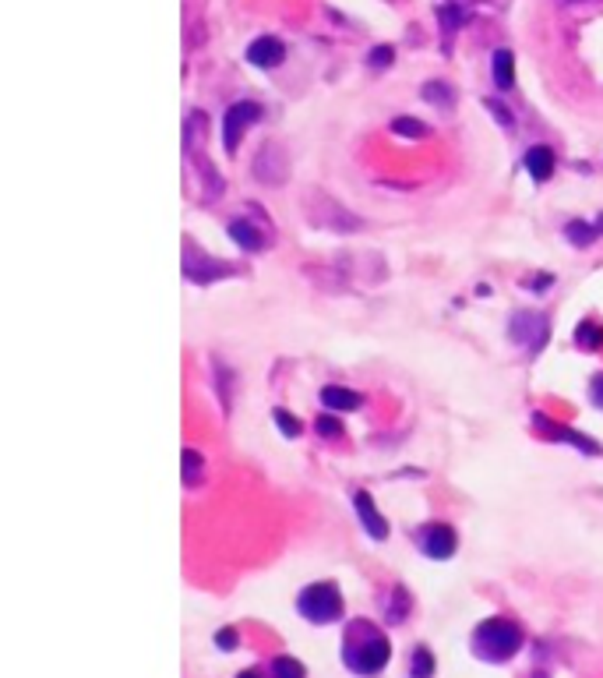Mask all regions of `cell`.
<instances>
[{
	"label": "cell",
	"mask_w": 603,
	"mask_h": 678,
	"mask_svg": "<svg viewBox=\"0 0 603 678\" xmlns=\"http://www.w3.org/2000/svg\"><path fill=\"white\" fill-rule=\"evenodd\" d=\"M261 121V106L254 103V99H241V103H233L226 114H223V149L233 156L237 149H241V138L243 131L251 124H258Z\"/></svg>",
	"instance_id": "5b68a950"
},
{
	"label": "cell",
	"mask_w": 603,
	"mask_h": 678,
	"mask_svg": "<svg viewBox=\"0 0 603 678\" xmlns=\"http://www.w3.org/2000/svg\"><path fill=\"white\" fill-rule=\"evenodd\" d=\"M523 629L512 618H487L473 629V654L487 664H505L523 650Z\"/></svg>",
	"instance_id": "7a4b0ae2"
},
{
	"label": "cell",
	"mask_w": 603,
	"mask_h": 678,
	"mask_svg": "<svg viewBox=\"0 0 603 678\" xmlns=\"http://www.w3.org/2000/svg\"><path fill=\"white\" fill-rule=\"evenodd\" d=\"M392 4H396V0H392Z\"/></svg>",
	"instance_id": "f35d334b"
},
{
	"label": "cell",
	"mask_w": 603,
	"mask_h": 678,
	"mask_svg": "<svg viewBox=\"0 0 603 678\" xmlns=\"http://www.w3.org/2000/svg\"><path fill=\"white\" fill-rule=\"evenodd\" d=\"M416 548L434 562H444L459 551V537L448 523H424V527H416Z\"/></svg>",
	"instance_id": "52a82bcc"
},
{
	"label": "cell",
	"mask_w": 603,
	"mask_h": 678,
	"mask_svg": "<svg viewBox=\"0 0 603 678\" xmlns=\"http://www.w3.org/2000/svg\"><path fill=\"white\" fill-rule=\"evenodd\" d=\"M431 675H434V654L427 646H416L413 661H409V678H431Z\"/></svg>",
	"instance_id": "cb8c5ba5"
},
{
	"label": "cell",
	"mask_w": 603,
	"mask_h": 678,
	"mask_svg": "<svg viewBox=\"0 0 603 678\" xmlns=\"http://www.w3.org/2000/svg\"><path fill=\"white\" fill-rule=\"evenodd\" d=\"M420 99L431 103V106H438V110H452L459 96H455V88L448 82H424L420 85Z\"/></svg>",
	"instance_id": "ffe728a7"
},
{
	"label": "cell",
	"mask_w": 603,
	"mask_h": 678,
	"mask_svg": "<svg viewBox=\"0 0 603 678\" xmlns=\"http://www.w3.org/2000/svg\"><path fill=\"white\" fill-rule=\"evenodd\" d=\"M195 167H198V177H201V184H205V188H201V198H205V202H215V198L226 191V180L215 173V167H212L205 156L195 160Z\"/></svg>",
	"instance_id": "e0dca14e"
},
{
	"label": "cell",
	"mask_w": 603,
	"mask_h": 678,
	"mask_svg": "<svg viewBox=\"0 0 603 678\" xmlns=\"http://www.w3.org/2000/svg\"><path fill=\"white\" fill-rule=\"evenodd\" d=\"M212 364H215V389H219V399H223V407L230 410V407H233V371H230V364H223L219 357H212Z\"/></svg>",
	"instance_id": "603a6c76"
},
{
	"label": "cell",
	"mask_w": 603,
	"mask_h": 678,
	"mask_svg": "<svg viewBox=\"0 0 603 678\" xmlns=\"http://www.w3.org/2000/svg\"><path fill=\"white\" fill-rule=\"evenodd\" d=\"M603 234V226H597V223H586V219H571L568 226H564V237L575 244V248H589L597 237Z\"/></svg>",
	"instance_id": "44dd1931"
},
{
	"label": "cell",
	"mask_w": 603,
	"mask_h": 678,
	"mask_svg": "<svg viewBox=\"0 0 603 678\" xmlns=\"http://www.w3.org/2000/svg\"><path fill=\"white\" fill-rule=\"evenodd\" d=\"M589 403L603 410V375H593V381H589Z\"/></svg>",
	"instance_id": "d6a6232c"
},
{
	"label": "cell",
	"mask_w": 603,
	"mask_h": 678,
	"mask_svg": "<svg viewBox=\"0 0 603 678\" xmlns=\"http://www.w3.org/2000/svg\"><path fill=\"white\" fill-rule=\"evenodd\" d=\"M215 643L226 646V650H233V646H237V633H233V629H219V633H215Z\"/></svg>",
	"instance_id": "836d02e7"
},
{
	"label": "cell",
	"mask_w": 603,
	"mask_h": 678,
	"mask_svg": "<svg viewBox=\"0 0 603 678\" xmlns=\"http://www.w3.org/2000/svg\"><path fill=\"white\" fill-rule=\"evenodd\" d=\"M388 657H392V643H388V636L381 633L374 622L353 618L346 626V633H343V661H346V668L353 675L363 678L381 675L385 664H388Z\"/></svg>",
	"instance_id": "6da1fadb"
},
{
	"label": "cell",
	"mask_w": 603,
	"mask_h": 678,
	"mask_svg": "<svg viewBox=\"0 0 603 678\" xmlns=\"http://www.w3.org/2000/svg\"><path fill=\"white\" fill-rule=\"evenodd\" d=\"M272 421L279 424V431L286 435V438H297V435L304 431V427H300V421H297L289 410H276V414H272Z\"/></svg>",
	"instance_id": "f1b7e54d"
},
{
	"label": "cell",
	"mask_w": 603,
	"mask_h": 678,
	"mask_svg": "<svg viewBox=\"0 0 603 678\" xmlns=\"http://www.w3.org/2000/svg\"><path fill=\"white\" fill-rule=\"evenodd\" d=\"M226 234H230L247 254L265 252L269 241H272L269 234H261V226H254V223H247V219H230V223H226Z\"/></svg>",
	"instance_id": "4fadbf2b"
},
{
	"label": "cell",
	"mask_w": 603,
	"mask_h": 678,
	"mask_svg": "<svg viewBox=\"0 0 603 678\" xmlns=\"http://www.w3.org/2000/svg\"><path fill=\"white\" fill-rule=\"evenodd\" d=\"M508 333H512L516 343L529 346V353H540L544 343H547V333H551V322H547L544 315H536V311H519V315L508 322Z\"/></svg>",
	"instance_id": "ba28073f"
},
{
	"label": "cell",
	"mask_w": 603,
	"mask_h": 678,
	"mask_svg": "<svg viewBox=\"0 0 603 678\" xmlns=\"http://www.w3.org/2000/svg\"><path fill=\"white\" fill-rule=\"evenodd\" d=\"M304 212L318 230H335V234H361L363 219L353 215L350 209H343L335 198H328L322 191H307L304 195Z\"/></svg>",
	"instance_id": "3957f363"
},
{
	"label": "cell",
	"mask_w": 603,
	"mask_h": 678,
	"mask_svg": "<svg viewBox=\"0 0 603 678\" xmlns=\"http://www.w3.org/2000/svg\"><path fill=\"white\" fill-rule=\"evenodd\" d=\"M523 167H525V173L536 180V184H544V180H551V177H554L558 160H554V152H551L547 145H533V149L525 152Z\"/></svg>",
	"instance_id": "5bb4252c"
},
{
	"label": "cell",
	"mask_w": 603,
	"mask_h": 678,
	"mask_svg": "<svg viewBox=\"0 0 603 678\" xmlns=\"http://www.w3.org/2000/svg\"><path fill=\"white\" fill-rule=\"evenodd\" d=\"M392 60H396V50H392V46H385V42H381V46H374V50L367 53V64H370L374 71H381V68H388Z\"/></svg>",
	"instance_id": "83f0119b"
},
{
	"label": "cell",
	"mask_w": 603,
	"mask_h": 678,
	"mask_svg": "<svg viewBox=\"0 0 603 678\" xmlns=\"http://www.w3.org/2000/svg\"><path fill=\"white\" fill-rule=\"evenodd\" d=\"M282 60H286V46L276 36H258L247 46V64L254 68H279Z\"/></svg>",
	"instance_id": "7c38bea8"
},
{
	"label": "cell",
	"mask_w": 603,
	"mask_h": 678,
	"mask_svg": "<svg viewBox=\"0 0 603 678\" xmlns=\"http://www.w3.org/2000/svg\"><path fill=\"white\" fill-rule=\"evenodd\" d=\"M533 431H540V435H547V438H554V442H568V445H575V449L586 453V456H597V453H600V445H597L593 438H586V435H579V431H571V427H564V424L551 421L547 414H533Z\"/></svg>",
	"instance_id": "30bf717a"
},
{
	"label": "cell",
	"mask_w": 603,
	"mask_h": 678,
	"mask_svg": "<svg viewBox=\"0 0 603 678\" xmlns=\"http://www.w3.org/2000/svg\"><path fill=\"white\" fill-rule=\"evenodd\" d=\"M297 611L315 626H332L343 618V593L335 583H311L297 597Z\"/></svg>",
	"instance_id": "277c9868"
},
{
	"label": "cell",
	"mask_w": 603,
	"mask_h": 678,
	"mask_svg": "<svg viewBox=\"0 0 603 678\" xmlns=\"http://www.w3.org/2000/svg\"><path fill=\"white\" fill-rule=\"evenodd\" d=\"M322 403L328 410H339V414H350V410H361L363 396L357 389H346V385H324L322 389Z\"/></svg>",
	"instance_id": "9a60e30c"
},
{
	"label": "cell",
	"mask_w": 603,
	"mask_h": 678,
	"mask_svg": "<svg viewBox=\"0 0 603 678\" xmlns=\"http://www.w3.org/2000/svg\"><path fill=\"white\" fill-rule=\"evenodd\" d=\"M392 131H396V134H402V138H409V142H416V138H427V134H431V127L424 124V121H413V117H396V121H392Z\"/></svg>",
	"instance_id": "d4e9b609"
},
{
	"label": "cell",
	"mask_w": 603,
	"mask_h": 678,
	"mask_svg": "<svg viewBox=\"0 0 603 678\" xmlns=\"http://www.w3.org/2000/svg\"><path fill=\"white\" fill-rule=\"evenodd\" d=\"M315 431H318L322 438H339V435H343V424H339V417H328V414H322V417L315 421Z\"/></svg>",
	"instance_id": "f546056e"
},
{
	"label": "cell",
	"mask_w": 603,
	"mask_h": 678,
	"mask_svg": "<svg viewBox=\"0 0 603 678\" xmlns=\"http://www.w3.org/2000/svg\"><path fill=\"white\" fill-rule=\"evenodd\" d=\"M558 4H597V0H558Z\"/></svg>",
	"instance_id": "8d00e7d4"
},
{
	"label": "cell",
	"mask_w": 603,
	"mask_h": 678,
	"mask_svg": "<svg viewBox=\"0 0 603 678\" xmlns=\"http://www.w3.org/2000/svg\"><path fill=\"white\" fill-rule=\"evenodd\" d=\"M533 678H547V675H533Z\"/></svg>",
	"instance_id": "74e56055"
},
{
	"label": "cell",
	"mask_w": 603,
	"mask_h": 678,
	"mask_svg": "<svg viewBox=\"0 0 603 678\" xmlns=\"http://www.w3.org/2000/svg\"><path fill=\"white\" fill-rule=\"evenodd\" d=\"M184 276L191 279V283H198V287H208V283H215V279H223V276H237L241 269L237 265H230V261H219V258H208L205 252H195L191 244H184Z\"/></svg>",
	"instance_id": "8992f818"
},
{
	"label": "cell",
	"mask_w": 603,
	"mask_h": 678,
	"mask_svg": "<svg viewBox=\"0 0 603 678\" xmlns=\"http://www.w3.org/2000/svg\"><path fill=\"white\" fill-rule=\"evenodd\" d=\"M237 678H265V675H261L258 668H247V672H241V675H237Z\"/></svg>",
	"instance_id": "e575fe53"
},
{
	"label": "cell",
	"mask_w": 603,
	"mask_h": 678,
	"mask_svg": "<svg viewBox=\"0 0 603 678\" xmlns=\"http://www.w3.org/2000/svg\"><path fill=\"white\" fill-rule=\"evenodd\" d=\"M490 64H494V85H498L501 92H508V88L516 85V53H512V50H498Z\"/></svg>",
	"instance_id": "d6986e66"
},
{
	"label": "cell",
	"mask_w": 603,
	"mask_h": 678,
	"mask_svg": "<svg viewBox=\"0 0 603 678\" xmlns=\"http://www.w3.org/2000/svg\"><path fill=\"white\" fill-rule=\"evenodd\" d=\"M487 110H494V117H498V124H501V127H508V131L516 127V121H512V114H508V110H505V106H501L498 99H487Z\"/></svg>",
	"instance_id": "4dcf8cb0"
},
{
	"label": "cell",
	"mask_w": 603,
	"mask_h": 678,
	"mask_svg": "<svg viewBox=\"0 0 603 678\" xmlns=\"http://www.w3.org/2000/svg\"><path fill=\"white\" fill-rule=\"evenodd\" d=\"M409 608H413V600H409L406 587H392L388 597H385V618H388V626H402L409 618Z\"/></svg>",
	"instance_id": "ac0fdd59"
},
{
	"label": "cell",
	"mask_w": 603,
	"mask_h": 678,
	"mask_svg": "<svg viewBox=\"0 0 603 678\" xmlns=\"http://www.w3.org/2000/svg\"><path fill=\"white\" fill-rule=\"evenodd\" d=\"M448 4H459V7H462V4H483V0H448ZM490 4H501V0H490Z\"/></svg>",
	"instance_id": "d590c367"
},
{
	"label": "cell",
	"mask_w": 603,
	"mask_h": 678,
	"mask_svg": "<svg viewBox=\"0 0 603 678\" xmlns=\"http://www.w3.org/2000/svg\"><path fill=\"white\" fill-rule=\"evenodd\" d=\"M269 678H307L304 675V664L293 661V657H276L269 664Z\"/></svg>",
	"instance_id": "4316f807"
},
{
	"label": "cell",
	"mask_w": 603,
	"mask_h": 678,
	"mask_svg": "<svg viewBox=\"0 0 603 678\" xmlns=\"http://www.w3.org/2000/svg\"><path fill=\"white\" fill-rule=\"evenodd\" d=\"M353 508H357V519H361V527L367 530L370 541H388V519L378 512L374 499H370L367 491H357V495H353Z\"/></svg>",
	"instance_id": "8fae6325"
},
{
	"label": "cell",
	"mask_w": 603,
	"mask_h": 678,
	"mask_svg": "<svg viewBox=\"0 0 603 678\" xmlns=\"http://www.w3.org/2000/svg\"><path fill=\"white\" fill-rule=\"evenodd\" d=\"M575 343H579V350H603V325L600 322H593V318L579 322Z\"/></svg>",
	"instance_id": "7402d4cb"
},
{
	"label": "cell",
	"mask_w": 603,
	"mask_h": 678,
	"mask_svg": "<svg viewBox=\"0 0 603 678\" xmlns=\"http://www.w3.org/2000/svg\"><path fill=\"white\" fill-rule=\"evenodd\" d=\"M462 22H466V11H462L459 4H442V7H438V25H442V53H444V57L452 53V40H455V32L462 29Z\"/></svg>",
	"instance_id": "2e32d148"
},
{
	"label": "cell",
	"mask_w": 603,
	"mask_h": 678,
	"mask_svg": "<svg viewBox=\"0 0 603 678\" xmlns=\"http://www.w3.org/2000/svg\"><path fill=\"white\" fill-rule=\"evenodd\" d=\"M201 473H205L201 453H198V449H184V484H187V488L201 484Z\"/></svg>",
	"instance_id": "484cf974"
},
{
	"label": "cell",
	"mask_w": 603,
	"mask_h": 678,
	"mask_svg": "<svg viewBox=\"0 0 603 678\" xmlns=\"http://www.w3.org/2000/svg\"><path fill=\"white\" fill-rule=\"evenodd\" d=\"M289 163H286V152H282L276 142H265L261 149H258V156H254V177L261 180V184H269V188H279V184H286V177H289Z\"/></svg>",
	"instance_id": "9c48e42d"
},
{
	"label": "cell",
	"mask_w": 603,
	"mask_h": 678,
	"mask_svg": "<svg viewBox=\"0 0 603 678\" xmlns=\"http://www.w3.org/2000/svg\"><path fill=\"white\" fill-rule=\"evenodd\" d=\"M551 283H554V276H551V272H540V276H525L523 287L525 290H547Z\"/></svg>",
	"instance_id": "1f68e13d"
}]
</instances>
